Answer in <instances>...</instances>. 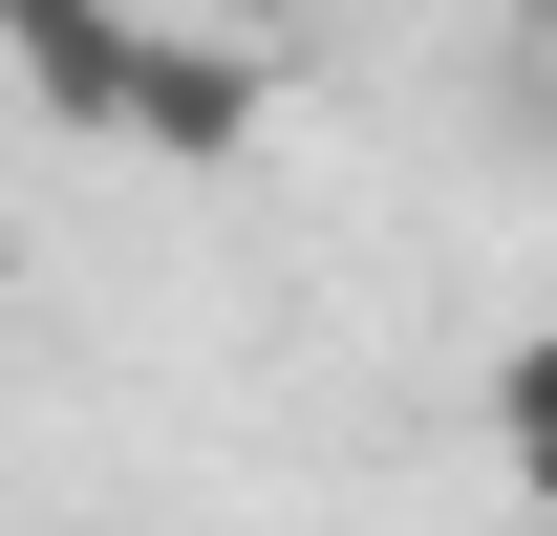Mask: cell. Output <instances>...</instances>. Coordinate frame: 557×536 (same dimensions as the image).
Listing matches in <instances>:
<instances>
[{
	"mask_svg": "<svg viewBox=\"0 0 557 536\" xmlns=\"http://www.w3.org/2000/svg\"><path fill=\"white\" fill-rule=\"evenodd\" d=\"M493 451H515V494H557V322L493 343Z\"/></svg>",
	"mask_w": 557,
	"mask_h": 536,
	"instance_id": "3957f363",
	"label": "cell"
},
{
	"mask_svg": "<svg viewBox=\"0 0 557 536\" xmlns=\"http://www.w3.org/2000/svg\"><path fill=\"white\" fill-rule=\"evenodd\" d=\"M129 0H0V65L44 86V108H65V130H108V108H129Z\"/></svg>",
	"mask_w": 557,
	"mask_h": 536,
	"instance_id": "7a4b0ae2",
	"label": "cell"
},
{
	"mask_svg": "<svg viewBox=\"0 0 557 536\" xmlns=\"http://www.w3.org/2000/svg\"><path fill=\"white\" fill-rule=\"evenodd\" d=\"M108 130H129V150H194V172H214V150L258 130V65H236V44H172V22H150V44H129V108H108Z\"/></svg>",
	"mask_w": 557,
	"mask_h": 536,
	"instance_id": "6da1fadb",
	"label": "cell"
}]
</instances>
